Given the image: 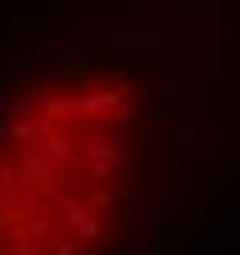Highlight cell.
I'll return each mask as SVG.
<instances>
[{"label":"cell","mask_w":240,"mask_h":255,"mask_svg":"<svg viewBox=\"0 0 240 255\" xmlns=\"http://www.w3.org/2000/svg\"><path fill=\"white\" fill-rule=\"evenodd\" d=\"M142 172L147 113L127 74H30L0 94V255L98 251Z\"/></svg>","instance_id":"obj_1"}]
</instances>
